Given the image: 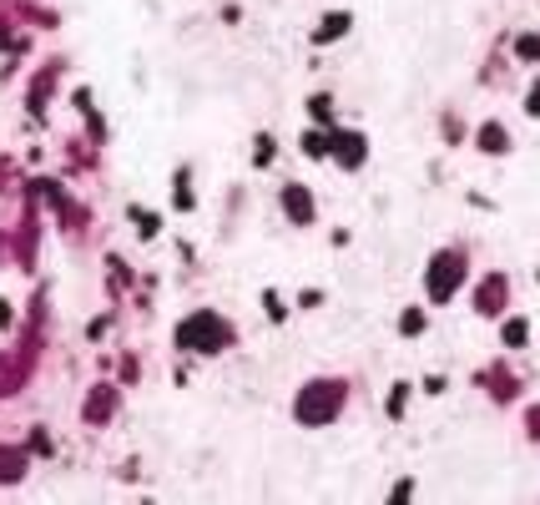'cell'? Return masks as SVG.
<instances>
[{
	"label": "cell",
	"instance_id": "6da1fadb",
	"mask_svg": "<svg viewBox=\"0 0 540 505\" xmlns=\"http://www.w3.org/2000/svg\"><path fill=\"white\" fill-rule=\"evenodd\" d=\"M177 344H182V349L218 354V349H227V324L218 319V313H192V319L177 329Z\"/></svg>",
	"mask_w": 540,
	"mask_h": 505
},
{
	"label": "cell",
	"instance_id": "7a4b0ae2",
	"mask_svg": "<svg viewBox=\"0 0 540 505\" xmlns=\"http://www.w3.org/2000/svg\"><path fill=\"white\" fill-rule=\"evenodd\" d=\"M343 405V384H308L303 399H298V419L303 425H323V419H333Z\"/></svg>",
	"mask_w": 540,
	"mask_h": 505
},
{
	"label": "cell",
	"instance_id": "3957f363",
	"mask_svg": "<svg viewBox=\"0 0 540 505\" xmlns=\"http://www.w3.org/2000/svg\"><path fill=\"white\" fill-rule=\"evenodd\" d=\"M460 278H465V258L460 252H440V258L429 263V293H435V299H449Z\"/></svg>",
	"mask_w": 540,
	"mask_h": 505
},
{
	"label": "cell",
	"instance_id": "277c9868",
	"mask_svg": "<svg viewBox=\"0 0 540 505\" xmlns=\"http://www.w3.org/2000/svg\"><path fill=\"white\" fill-rule=\"evenodd\" d=\"M283 207L293 223H313V197L303 193V187H283Z\"/></svg>",
	"mask_w": 540,
	"mask_h": 505
},
{
	"label": "cell",
	"instance_id": "5b68a950",
	"mask_svg": "<svg viewBox=\"0 0 540 505\" xmlns=\"http://www.w3.org/2000/svg\"><path fill=\"white\" fill-rule=\"evenodd\" d=\"M333 146H338L333 157H338L343 167H359V162H363V137H333Z\"/></svg>",
	"mask_w": 540,
	"mask_h": 505
},
{
	"label": "cell",
	"instance_id": "8992f818",
	"mask_svg": "<svg viewBox=\"0 0 540 505\" xmlns=\"http://www.w3.org/2000/svg\"><path fill=\"white\" fill-rule=\"evenodd\" d=\"M20 465H26V455H20V450H0V480H15Z\"/></svg>",
	"mask_w": 540,
	"mask_h": 505
},
{
	"label": "cell",
	"instance_id": "52a82bcc",
	"mask_svg": "<svg viewBox=\"0 0 540 505\" xmlns=\"http://www.w3.org/2000/svg\"><path fill=\"white\" fill-rule=\"evenodd\" d=\"M343 31H349V15H329V20L318 26V36H313V40H338Z\"/></svg>",
	"mask_w": 540,
	"mask_h": 505
},
{
	"label": "cell",
	"instance_id": "ba28073f",
	"mask_svg": "<svg viewBox=\"0 0 540 505\" xmlns=\"http://www.w3.org/2000/svg\"><path fill=\"white\" fill-rule=\"evenodd\" d=\"M329 146H333V142L323 137V132H308V137H303V152H308V157H329Z\"/></svg>",
	"mask_w": 540,
	"mask_h": 505
},
{
	"label": "cell",
	"instance_id": "9c48e42d",
	"mask_svg": "<svg viewBox=\"0 0 540 505\" xmlns=\"http://www.w3.org/2000/svg\"><path fill=\"white\" fill-rule=\"evenodd\" d=\"M480 142H485V152H505V132H500V126H485Z\"/></svg>",
	"mask_w": 540,
	"mask_h": 505
},
{
	"label": "cell",
	"instance_id": "30bf717a",
	"mask_svg": "<svg viewBox=\"0 0 540 505\" xmlns=\"http://www.w3.org/2000/svg\"><path fill=\"white\" fill-rule=\"evenodd\" d=\"M495 303H500V283H485V293H480V308H485V313H495Z\"/></svg>",
	"mask_w": 540,
	"mask_h": 505
},
{
	"label": "cell",
	"instance_id": "8fae6325",
	"mask_svg": "<svg viewBox=\"0 0 540 505\" xmlns=\"http://www.w3.org/2000/svg\"><path fill=\"white\" fill-rule=\"evenodd\" d=\"M505 344H525V324H520V319L505 324Z\"/></svg>",
	"mask_w": 540,
	"mask_h": 505
},
{
	"label": "cell",
	"instance_id": "7c38bea8",
	"mask_svg": "<svg viewBox=\"0 0 540 505\" xmlns=\"http://www.w3.org/2000/svg\"><path fill=\"white\" fill-rule=\"evenodd\" d=\"M263 308H268V319H283V313H288V308H283V299H278V293H268V299H263Z\"/></svg>",
	"mask_w": 540,
	"mask_h": 505
},
{
	"label": "cell",
	"instance_id": "4fadbf2b",
	"mask_svg": "<svg viewBox=\"0 0 540 505\" xmlns=\"http://www.w3.org/2000/svg\"><path fill=\"white\" fill-rule=\"evenodd\" d=\"M308 112H313L318 121H329V112H333V107H329V96H318V101H313V107H308Z\"/></svg>",
	"mask_w": 540,
	"mask_h": 505
},
{
	"label": "cell",
	"instance_id": "5bb4252c",
	"mask_svg": "<svg viewBox=\"0 0 540 505\" xmlns=\"http://www.w3.org/2000/svg\"><path fill=\"white\" fill-rule=\"evenodd\" d=\"M424 329V313H404V333H419Z\"/></svg>",
	"mask_w": 540,
	"mask_h": 505
},
{
	"label": "cell",
	"instance_id": "9a60e30c",
	"mask_svg": "<svg viewBox=\"0 0 540 505\" xmlns=\"http://www.w3.org/2000/svg\"><path fill=\"white\" fill-rule=\"evenodd\" d=\"M530 112H535V116H540V86H535V91H530Z\"/></svg>",
	"mask_w": 540,
	"mask_h": 505
},
{
	"label": "cell",
	"instance_id": "2e32d148",
	"mask_svg": "<svg viewBox=\"0 0 540 505\" xmlns=\"http://www.w3.org/2000/svg\"><path fill=\"white\" fill-rule=\"evenodd\" d=\"M6 324H10V308H6V303H0V329H6Z\"/></svg>",
	"mask_w": 540,
	"mask_h": 505
},
{
	"label": "cell",
	"instance_id": "e0dca14e",
	"mask_svg": "<svg viewBox=\"0 0 540 505\" xmlns=\"http://www.w3.org/2000/svg\"><path fill=\"white\" fill-rule=\"evenodd\" d=\"M530 425H535V435H540V409H535V414H530Z\"/></svg>",
	"mask_w": 540,
	"mask_h": 505
}]
</instances>
